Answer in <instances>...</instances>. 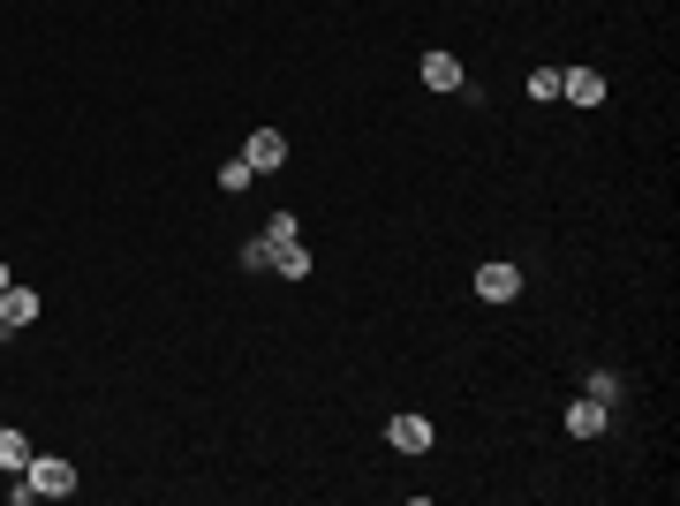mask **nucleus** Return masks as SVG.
<instances>
[{"label":"nucleus","mask_w":680,"mask_h":506,"mask_svg":"<svg viewBox=\"0 0 680 506\" xmlns=\"http://www.w3.org/2000/svg\"><path fill=\"white\" fill-rule=\"evenodd\" d=\"M23 492H30V499H68V492H76V469H68L61 454H30Z\"/></svg>","instance_id":"f257e3e1"},{"label":"nucleus","mask_w":680,"mask_h":506,"mask_svg":"<svg viewBox=\"0 0 680 506\" xmlns=\"http://www.w3.org/2000/svg\"><path fill=\"white\" fill-rule=\"evenodd\" d=\"M386 439H393V454H431V439H439V431H431L424 416H393V423H386Z\"/></svg>","instance_id":"f03ea898"},{"label":"nucleus","mask_w":680,"mask_h":506,"mask_svg":"<svg viewBox=\"0 0 680 506\" xmlns=\"http://www.w3.org/2000/svg\"><path fill=\"white\" fill-rule=\"evenodd\" d=\"M30 318H38V295H30V288H15V280H8V288H0V333H23V326H30Z\"/></svg>","instance_id":"7ed1b4c3"},{"label":"nucleus","mask_w":680,"mask_h":506,"mask_svg":"<svg viewBox=\"0 0 680 506\" xmlns=\"http://www.w3.org/2000/svg\"><path fill=\"white\" fill-rule=\"evenodd\" d=\"M242 160H250L257 174H273L280 160H288V137H280V129H250V144H242Z\"/></svg>","instance_id":"20e7f679"},{"label":"nucleus","mask_w":680,"mask_h":506,"mask_svg":"<svg viewBox=\"0 0 680 506\" xmlns=\"http://www.w3.org/2000/svg\"><path fill=\"white\" fill-rule=\"evenodd\" d=\"M477 295H484V303H514V295H521V273H514V265H477Z\"/></svg>","instance_id":"39448f33"},{"label":"nucleus","mask_w":680,"mask_h":506,"mask_svg":"<svg viewBox=\"0 0 680 506\" xmlns=\"http://www.w3.org/2000/svg\"><path fill=\"white\" fill-rule=\"evenodd\" d=\"M559 99L597 106V99H605V76H597V68H559Z\"/></svg>","instance_id":"423d86ee"},{"label":"nucleus","mask_w":680,"mask_h":506,"mask_svg":"<svg viewBox=\"0 0 680 506\" xmlns=\"http://www.w3.org/2000/svg\"><path fill=\"white\" fill-rule=\"evenodd\" d=\"M605 423H613V408H605V401H590V393L567 408V431H575V439H605Z\"/></svg>","instance_id":"0eeeda50"},{"label":"nucleus","mask_w":680,"mask_h":506,"mask_svg":"<svg viewBox=\"0 0 680 506\" xmlns=\"http://www.w3.org/2000/svg\"><path fill=\"white\" fill-rule=\"evenodd\" d=\"M424 84L431 91H462V61L454 53H424Z\"/></svg>","instance_id":"6e6552de"},{"label":"nucleus","mask_w":680,"mask_h":506,"mask_svg":"<svg viewBox=\"0 0 680 506\" xmlns=\"http://www.w3.org/2000/svg\"><path fill=\"white\" fill-rule=\"evenodd\" d=\"M0 469H8V477H23V469H30V439H23L15 423H0Z\"/></svg>","instance_id":"1a4fd4ad"},{"label":"nucleus","mask_w":680,"mask_h":506,"mask_svg":"<svg viewBox=\"0 0 680 506\" xmlns=\"http://www.w3.org/2000/svg\"><path fill=\"white\" fill-rule=\"evenodd\" d=\"M273 273H288V280H311V250H303V242H280V250H273Z\"/></svg>","instance_id":"9d476101"},{"label":"nucleus","mask_w":680,"mask_h":506,"mask_svg":"<svg viewBox=\"0 0 680 506\" xmlns=\"http://www.w3.org/2000/svg\"><path fill=\"white\" fill-rule=\"evenodd\" d=\"M219 189H227V197L257 189V167H250V160H227V167H219Z\"/></svg>","instance_id":"9b49d317"},{"label":"nucleus","mask_w":680,"mask_h":506,"mask_svg":"<svg viewBox=\"0 0 680 506\" xmlns=\"http://www.w3.org/2000/svg\"><path fill=\"white\" fill-rule=\"evenodd\" d=\"M265 242H273V250H280V242H303V219H295V212H273V219H265Z\"/></svg>","instance_id":"f8f14e48"},{"label":"nucleus","mask_w":680,"mask_h":506,"mask_svg":"<svg viewBox=\"0 0 680 506\" xmlns=\"http://www.w3.org/2000/svg\"><path fill=\"white\" fill-rule=\"evenodd\" d=\"M265 265H273V242H265V235H257V242H242V273H265Z\"/></svg>","instance_id":"ddd939ff"},{"label":"nucleus","mask_w":680,"mask_h":506,"mask_svg":"<svg viewBox=\"0 0 680 506\" xmlns=\"http://www.w3.org/2000/svg\"><path fill=\"white\" fill-rule=\"evenodd\" d=\"M590 401H605V408H613V401H620V370H597V378H590Z\"/></svg>","instance_id":"4468645a"},{"label":"nucleus","mask_w":680,"mask_h":506,"mask_svg":"<svg viewBox=\"0 0 680 506\" xmlns=\"http://www.w3.org/2000/svg\"><path fill=\"white\" fill-rule=\"evenodd\" d=\"M529 99H559V68H537L529 76Z\"/></svg>","instance_id":"2eb2a0df"},{"label":"nucleus","mask_w":680,"mask_h":506,"mask_svg":"<svg viewBox=\"0 0 680 506\" xmlns=\"http://www.w3.org/2000/svg\"><path fill=\"white\" fill-rule=\"evenodd\" d=\"M0 288H8V265H0Z\"/></svg>","instance_id":"dca6fc26"}]
</instances>
